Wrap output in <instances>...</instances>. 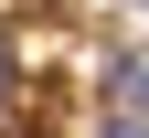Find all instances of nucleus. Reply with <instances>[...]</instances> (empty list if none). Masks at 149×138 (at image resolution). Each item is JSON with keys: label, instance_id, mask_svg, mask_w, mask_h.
<instances>
[{"label": "nucleus", "instance_id": "nucleus-1", "mask_svg": "<svg viewBox=\"0 0 149 138\" xmlns=\"http://www.w3.org/2000/svg\"><path fill=\"white\" fill-rule=\"evenodd\" d=\"M22 117V64H11V43H0V128Z\"/></svg>", "mask_w": 149, "mask_h": 138}, {"label": "nucleus", "instance_id": "nucleus-2", "mask_svg": "<svg viewBox=\"0 0 149 138\" xmlns=\"http://www.w3.org/2000/svg\"><path fill=\"white\" fill-rule=\"evenodd\" d=\"M107 138H149V117H107Z\"/></svg>", "mask_w": 149, "mask_h": 138}]
</instances>
